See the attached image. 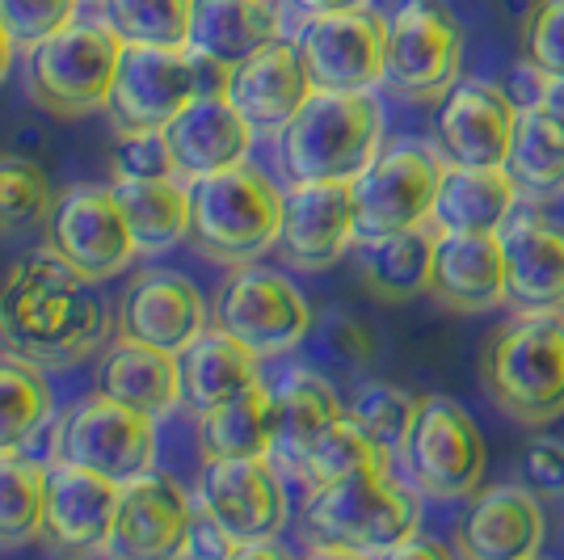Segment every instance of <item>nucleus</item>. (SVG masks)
I'll return each mask as SVG.
<instances>
[{
  "label": "nucleus",
  "instance_id": "1",
  "mask_svg": "<svg viewBox=\"0 0 564 560\" xmlns=\"http://www.w3.org/2000/svg\"><path fill=\"white\" fill-rule=\"evenodd\" d=\"M94 287L51 245L25 254L0 282V351L22 354L47 371L101 354L115 321Z\"/></svg>",
  "mask_w": 564,
  "mask_h": 560
},
{
  "label": "nucleus",
  "instance_id": "2",
  "mask_svg": "<svg viewBox=\"0 0 564 560\" xmlns=\"http://www.w3.org/2000/svg\"><path fill=\"white\" fill-rule=\"evenodd\" d=\"M422 497L392 476V464L358 467L304 497V536L329 557H392L417 531Z\"/></svg>",
  "mask_w": 564,
  "mask_h": 560
},
{
  "label": "nucleus",
  "instance_id": "3",
  "mask_svg": "<svg viewBox=\"0 0 564 560\" xmlns=\"http://www.w3.org/2000/svg\"><path fill=\"white\" fill-rule=\"evenodd\" d=\"M282 190L253 161L189 182V240L219 266H249L279 249Z\"/></svg>",
  "mask_w": 564,
  "mask_h": 560
},
{
  "label": "nucleus",
  "instance_id": "4",
  "mask_svg": "<svg viewBox=\"0 0 564 560\" xmlns=\"http://www.w3.org/2000/svg\"><path fill=\"white\" fill-rule=\"evenodd\" d=\"M480 379L518 426H547L564 413V312H514L485 346Z\"/></svg>",
  "mask_w": 564,
  "mask_h": 560
},
{
  "label": "nucleus",
  "instance_id": "5",
  "mask_svg": "<svg viewBox=\"0 0 564 560\" xmlns=\"http://www.w3.org/2000/svg\"><path fill=\"white\" fill-rule=\"evenodd\" d=\"M383 143V106L371 94L312 89L279 131V161L291 182H354Z\"/></svg>",
  "mask_w": 564,
  "mask_h": 560
},
{
  "label": "nucleus",
  "instance_id": "6",
  "mask_svg": "<svg viewBox=\"0 0 564 560\" xmlns=\"http://www.w3.org/2000/svg\"><path fill=\"white\" fill-rule=\"evenodd\" d=\"M224 64L198 60L189 47L122 43L106 115L118 131H165L198 94H228Z\"/></svg>",
  "mask_w": 564,
  "mask_h": 560
},
{
  "label": "nucleus",
  "instance_id": "7",
  "mask_svg": "<svg viewBox=\"0 0 564 560\" xmlns=\"http://www.w3.org/2000/svg\"><path fill=\"white\" fill-rule=\"evenodd\" d=\"M122 39L101 18H72L39 47L25 51V89L55 118L106 110Z\"/></svg>",
  "mask_w": 564,
  "mask_h": 560
},
{
  "label": "nucleus",
  "instance_id": "8",
  "mask_svg": "<svg viewBox=\"0 0 564 560\" xmlns=\"http://www.w3.org/2000/svg\"><path fill=\"white\" fill-rule=\"evenodd\" d=\"M51 464L85 467L122 485L156 467V418L94 392L51 421Z\"/></svg>",
  "mask_w": 564,
  "mask_h": 560
},
{
  "label": "nucleus",
  "instance_id": "9",
  "mask_svg": "<svg viewBox=\"0 0 564 560\" xmlns=\"http://www.w3.org/2000/svg\"><path fill=\"white\" fill-rule=\"evenodd\" d=\"M447 161L417 140H400L379 148L376 161L354 177V215H358V240L417 228L434 219V198L443 186Z\"/></svg>",
  "mask_w": 564,
  "mask_h": 560
},
{
  "label": "nucleus",
  "instance_id": "10",
  "mask_svg": "<svg viewBox=\"0 0 564 560\" xmlns=\"http://www.w3.org/2000/svg\"><path fill=\"white\" fill-rule=\"evenodd\" d=\"M215 325L240 337L261 358H282L307 342L312 308L300 287L270 266H232V274L215 291Z\"/></svg>",
  "mask_w": 564,
  "mask_h": 560
},
{
  "label": "nucleus",
  "instance_id": "11",
  "mask_svg": "<svg viewBox=\"0 0 564 560\" xmlns=\"http://www.w3.org/2000/svg\"><path fill=\"white\" fill-rule=\"evenodd\" d=\"M417 493L438 502L471 497L485 481V439L471 413L451 397H425L400 451Z\"/></svg>",
  "mask_w": 564,
  "mask_h": 560
},
{
  "label": "nucleus",
  "instance_id": "12",
  "mask_svg": "<svg viewBox=\"0 0 564 560\" xmlns=\"http://www.w3.org/2000/svg\"><path fill=\"white\" fill-rule=\"evenodd\" d=\"M464 68V30L438 0H409L388 22L383 80L400 97L438 101Z\"/></svg>",
  "mask_w": 564,
  "mask_h": 560
},
{
  "label": "nucleus",
  "instance_id": "13",
  "mask_svg": "<svg viewBox=\"0 0 564 560\" xmlns=\"http://www.w3.org/2000/svg\"><path fill=\"white\" fill-rule=\"evenodd\" d=\"M47 245L80 270L85 279L106 282L127 270L140 245L127 224V211L118 203L115 186H68L55 194L47 215Z\"/></svg>",
  "mask_w": 564,
  "mask_h": 560
},
{
  "label": "nucleus",
  "instance_id": "14",
  "mask_svg": "<svg viewBox=\"0 0 564 560\" xmlns=\"http://www.w3.org/2000/svg\"><path fill=\"white\" fill-rule=\"evenodd\" d=\"M194 502L245 548L258 539H274L286 527V485L282 467L270 455L249 460H203L194 481Z\"/></svg>",
  "mask_w": 564,
  "mask_h": 560
},
{
  "label": "nucleus",
  "instance_id": "15",
  "mask_svg": "<svg viewBox=\"0 0 564 560\" xmlns=\"http://www.w3.org/2000/svg\"><path fill=\"white\" fill-rule=\"evenodd\" d=\"M312 89L333 94H371L383 80L388 60V18L376 9H341L316 13L295 39Z\"/></svg>",
  "mask_w": 564,
  "mask_h": 560
},
{
  "label": "nucleus",
  "instance_id": "16",
  "mask_svg": "<svg viewBox=\"0 0 564 560\" xmlns=\"http://www.w3.org/2000/svg\"><path fill=\"white\" fill-rule=\"evenodd\" d=\"M207 321H212L207 300L182 270L148 266L140 274H131L127 287L118 291L115 337H127V342L182 354L207 329Z\"/></svg>",
  "mask_w": 564,
  "mask_h": 560
},
{
  "label": "nucleus",
  "instance_id": "17",
  "mask_svg": "<svg viewBox=\"0 0 564 560\" xmlns=\"http://www.w3.org/2000/svg\"><path fill=\"white\" fill-rule=\"evenodd\" d=\"M189 518H194V497L169 472L148 467V472L118 485L115 531H110L106 552L127 560L182 557Z\"/></svg>",
  "mask_w": 564,
  "mask_h": 560
},
{
  "label": "nucleus",
  "instance_id": "18",
  "mask_svg": "<svg viewBox=\"0 0 564 560\" xmlns=\"http://www.w3.org/2000/svg\"><path fill=\"white\" fill-rule=\"evenodd\" d=\"M358 240L350 182H291L282 194L279 249L295 270H329Z\"/></svg>",
  "mask_w": 564,
  "mask_h": 560
},
{
  "label": "nucleus",
  "instance_id": "19",
  "mask_svg": "<svg viewBox=\"0 0 564 560\" xmlns=\"http://www.w3.org/2000/svg\"><path fill=\"white\" fill-rule=\"evenodd\" d=\"M506 254V304L514 312L564 308V224L540 207H514L497 228Z\"/></svg>",
  "mask_w": 564,
  "mask_h": 560
},
{
  "label": "nucleus",
  "instance_id": "20",
  "mask_svg": "<svg viewBox=\"0 0 564 560\" xmlns=\"http://www.w3.org/2000/svg\"><path fill=\"white\" fill-rule=\"evenodd\" d=\"M161 136L169 143L177 177L198 182L207 173L249 161L258 127L236 110V101L228 94H198Z\"/></svg>",
  "mask_w": 564,
  "mask_h": 560
},
{
  "label": "nucleus",
  "instance_id": "21",
  "mask_svg": "<svg viewBox=\"0 0 564 560\" xmlns=\"http://www.w3.org/2000/svg\"><path fill=\"white\" fill-rule=\"evenodd\" d=\"M118 481L72 464H51L47 472V506H43V543L55 552H106L115 531Z\"/></svg>",
  "mask_w": 564,
  "mask_h": 560
},
{
  "label": "nucleus",
  "instance_id": "22",
  "mask_svg": "<svg viewBox=\"0 0 564 560\" xmlns=\"http://www.w3.org/2000/svg\"><path fill=\"white\" fill-rule=\"evenodd\" d=\"M518 110L514 101L501 94L497 85L485 80H455L438 106V143L443 157L455 164H471V169H497L510 157V140H514Z\"/></svg>",
  "mask_w": 564,
  "mask_h": 560
},
{
  "label": "nucleus",
  "instance_id": "23",
  "mask_svg": "<svg viewBox=\"0 0 564 560\" xmlns=\"http://www.w3.org/2000/svg\"><path fill=\"white\" fill-rule=\"evenodd\" d=\"M228 97L258 131L279 136L282 127L295 118V110L312 97V76L304 68L300 43L279 34L274 43H265L249 60H240L228 72Z\"/></svg>",
  "mask_w": 564,
  "mask_h": 560
},
{
  "label": "nucleus",
  "instance_id": "24",
  "mask_svg": "<svg viewBox=\"0 0 564 560\" xmlns=\"http://www.w3.org/2000/svg\"><path fill=\"white\" fill-rule=\"evenodd\" d=\"M270 460L282 467V476H300L307 451L337 418H346L333 384L316 367H286L270 384Z\"/></svg>",
  "mask_w": 564,
  "mask_h": 560
},
{
  "label": "nucleus",
  "instance_id": "25",
  "mask_svg": "<svg viewBox=\"0 0 564 560\" xmlns=\"http://www.w3.org/2000/svg\"><path fill=\"white\" fill-rule=\"evenodd\" d=\"M430 300L451 312H494L506 304V254L497 233H443L434 249Z\"/></svg>",
  "mask_w": 564,
  "mask_h": 560
},
{
  "label": "nucleus",
  "instance_id": "26",
  "mask_svg": "<svg viewBox=\"0 0 564 560\" xmlns=\"http://www.w3.org/2000/svg\"><path fill=\"white\" fill-rule=\"evenodd\" d=\"M543 543L540 497L522 485L476 493L464 523L455 527V548L468 560H531Z\"/></svg>",
  "mask_w": 564,
  "mask_h": 560
},
{
  "label": "nucleus",
  "instance_id": "27",
  "mask_svg": "<svg viewBox=\"0 0 564 560\" xmlns=\"http://www.w3.org/2000/svg\"><path fill=\"white\" fill-rule=\"evenodd\" d=\"M177 367H182V405L198 418L258 384L261 354L249 351L228 329L207 325L177 354Z\"/></svg>",
  "mask_w": 564,
  "mask_h": 560
},
{
  "label": "nucleus",
  "instance_id": "28",
  "mask_svg": "<svg viewBox=\"0 0 564 560\" xmlns=\"http://www.w3.org/2000/svg\"><path fill=\"white\" fill-rule=\"evenodd\" d=\"M97 392L110 400L140 409L148 418H165L182 400V367L177 354H165L143 342H127L118 337L115 346H106L101 367H97Z\"/></svg>",
  "mask_w": 564,
  "mask_h": 560
},
{
  "label": "nucleus",
  "instance_id": "29",
  "mask_svg": "<svg viewBox=\"0 0 564 560\" xmlns=\"http://www.w3.org/2000/svg\"><path fill=\"white\" fill-rule=\"evenodd\" d=\"M443 228L425 219L417 228L379 236V240H358V274L362 287L383 300V304H409L417 295H430V274H434V249H438Z\"/></svg>",
  "mask_w": 564,
  "mask_h": 560
},
{
  "label": "nucleus",
  "instance_id": "30",
  "mask_svg": "<svg viewBox=\"0 0 564 560\" xmlns=\"http://www.w3.org/2000/svg\"><path fill=\"white\" fill-rule=\"evenodd\" d=\"M279 34V9L270 0H194L186 47L198 60L236 68Z\"/></svg>",
  "mask_w": 564,
  "mask_h": 560
},
{
  "label": "nucleus",
  "instance_id": "31",
  "mask_svg": "<svg viewBox=\"0 0 564 560\" xmlns=\"http://www.w3.org/2000/svg\"><path fill=\"white\" fill-rule=\"evenodd\" d=\"M514 207L518 186L514 177L506 173V164L471 169V164L447 161L443 186H438V198H434V224L443 233H497Z\"/></svg>",
  "mask_w": 564,
  "mask_h": 560
},
{
  "label": "nucleus",
  "instance_id": "32",
  "mask_svg": "<svg viewBox=\"0 0 564 560\" xmlns=\"http://www.w3.org/2000/svg\"><path fill=\"white\" fill-rule=\"evenodd\" d=\"M115 194L135 233L140 257L169 254L189 236V182L169 177H115Z\"/></svg>",
  "mask_w": 564,
  "mask_h": 560
},
{
  "label": "nucleus",
  "instance_id": "33",
  "mask_svg": "<svg viewBox=\"0 0 564 560\" xmlns=\"http://www.w3.org/2000/svg\"><path fill=\"white\" fill-rule=\"evenodd\" d=\"M198 451L203 460H249V455H270V384L258 379L253 388H245L240 397L215 405L207 413H198Z\"/></svg>",
  "mask_w": 564,
  "mask_h": 560
},
{
  "label": "nucleus",
  "instance_id": "34",
  "mask_svg": "<svg viewBox=\"0 0 564 560\" xmlns=\"http://www.w3.org/2000/svg\"><path fill=\"white\" fill-rule=\"evenodd\" d=\"M506 173L514 177L518 194H535V198L564 194V118L543 110L540 101L518 110Z\"/></svg>",
  "mask_w": 564,
  "mask_h": 560
},
{
  "label": "nucleus",
  "instance_id": "35",
  "mask_svg": "<svg viewBox=\"0 0 564 560\" xmlns=\"http://www.w3.org/2000/svg\"><path fill=\"white\" fill-rule=\"evenodd\" d=\"M55 418L47 367L22 354L0 351V451H25Z\"/></svg>",
  "mask_w": 564,
  "mask_h": 560
},
{
  "label": "nucleus",
  "instance_id": "36",
  "mask_svg": "<svg viewBox=\"0 0 564 560\" xmlns=\"http://www.w3.org/2000/svg\"><path fill=\"white\" fill-rule=\"evenodd\" d=\"M47 467L22 451H0V548L43 536Z\"/></svg>",
  "mask_w": 564,
  "mask_h": 560
},
{
  "label": "nucleus",
  "instance_id": "37",
  "mask_svg": "<svg viewBox=\"0 0 564 560\" xmlns=\"http://www.w3.org/2000/svg\"><path fill=\"white\" fill-rule=\"evenodd\" d=\"M194 0H97V18L122 43L148 47H186Z\"/></svg>",
  "mask_w": 564,
  "mask_h": 560
},
{
  "label": "nucleus",
  "instance_id": "38",
  "mask_svg": "<svg viewBox=\"0 0 564 560\" xmlns=\"http://www.w3.org/2000/svg\"><path fill=\"white\" fill-rule=\"evenodd\" d=\"M417 409H422V397L404 392V388H397V384H367V388H358V397L350 400L346 418H350L354 426L383 451V455L400 460V451H404V443H409V430H413Z\"/></svg>",
  "mask_w": 564,
  "mask_h": 560
},
{
  "label": "nucleus",
  "instance_id": "39",
  "mask_svg": "<svg viewBox=\"0 0 564 560\" xmlns=\"http://www.w3.org/2000/svg\"><path fill=\"white\" fill-rule=\"evenodd\" d=\"M371 464H392V455H383L350 418H337L316 439V446L307 451L304 467H300V485L304 489H316V485H329L337 476H350L358 467H371Z\"/></svg>",
  "mask_w": 564,
  "mask_h": 560
},
{
  "label": "nucleus",
  "instance_id": "40",
  "mask_svg": "<svg viewBox=\"0 0 564 560\" xmlns=\"http://www.w3.org/2000/svg\"><path fill=\"white\" fill-rule=\"evenodd\" d=\"M55 207L47 169L13 152H0V233H25Z\"/></svg>",
  "mask_w": 564,
  "mask_h": 560
},
{
  "label": "nucleus",
  "instance_id": "41",
  "mask_svg": "<svg viewBox=\"0 0 564 560\" xmlns=\"http://www.w3.org/2000/svg\"><path fill=\"white\" fill-rule=\"evenodd\" d=\"M312 337V351L321 358L325 371L337 375H358L371 367L376 358V337L362 321H354L350 312H329L325 321H312L307 329Z\"/></svg>",
  "mask_w": 564,
  "mask_h": 560
},
{
  "label": "nucleus",
  "instance_id": "42",
  "mask_svg": "<svg viewBox=\"0 0 564 560\" xmlns=\"http://www.w3.org/2000/svg\"><path fill=\"white\" fill-rule=\"evenodd\" d=\"M76 4L80 0H0V25L9 30L13 47L30 51L64 30L76 18Z\"/></svg>",
  "mask_w": 564,
  "mask_h": 560
},
{
  "label": "nucleus",
  "instance_id": "43",
  "mask_svg": "<svg viewBox=\"0 0 564 560\" xmlns=\"http://www.w3.org/2000/svg\"><path fill=\"white\" fill-rule=\"evenodd\" d=\"M527 60L535 72H556L564 76V0H540L522 30Z\"/></svg>",
  "mask_w": 564,
  "mask_h": 560
},
{
  "label": "nucleus",
  "instance_id": "44",
  "mask_svg": "<svg viewBox=\"0 0 564 560\" xmlns=\"http://www.w3.org/2000/svg\"><path fill=\"white\" fill-rule=\"evenodd\" d=\"M518 485L540 502H564V439H535L518 455Z\"/></svg>",
  "mask_w": 564,
  "mask_h": 560
},
{
  "label": "nucleus",
  "instance_id": "45",
  "mask_svg": "<svg viewBox=\"0 0 564 560\" xmlns=\"http://www.w3.org/2000/svg\"><path fill=\"white\" fill-rule=\"evenodd\" d=\"M177 173L161 131H118L115 177H169Z\"/></svg>",
  "mask_w": 564,
  "mask_h": 560
},
{
  "label": "nucleus",
  "instance_id": "46",
  "mask_svg": "<svg viewBox=\"0 0 564 560\" xmlns=\"http://www.w3.org/2000/svg\"><path fill=\"white\" fill-rule=\"evenodd\" d=\"M240 552V543H236L219 523H215L212 514L203 510L198 502H194V518H189V536H186V548H182V557H198V560H228Z\"/></svg>",
  "mask_w": 564,
  "mask_h": 560
},
{
  "label": "nucleus",
  "instance_id": "47",
  "mask_svg": "<svg viewBox=\"0 0 564 560\" xmlns=\"http://www.w3.org/2000/svg\"><path fill=\"white\" fill-rule=\"evenodd\" d=\"M540 101L543 110H552L556 118H564V76H556V72H540Z\"/></svg>",
  "mask_w": 564,
  "mask_h": 560
},
{
  "label": "nucleus",
  "instance_id": "48",
  "mask_svg": "<svg viewBox=\"0 0 564 560\" xmlns=\"http://www.w3.org/2000/svg\"><path fill=\"white\" fill-rule=\"evenodd\" d=\"M392 557H438V560H447L451 552L443 548V543H434V539H417V531H413L404 543L392 548Z\"/></svg>",
  "mask_w": 564,
  "mask_h": 560
},
{
  "label": "nucleus",
  "instance_id": "49",
  "mask_svg": "<svg viewBox=\"0 0 564 560\" xmlns=\"http://www.w3.org/2000/svg\"><path fill=\"white\" fill-rule=\"evenodd\" d=\"M300 9H304L307 18H316V13H341V9H362L367 0H295Z\"/></svg>",
  "mask_w": 564,
  "mask_h": 560
},
{
  "label": "nucleus",
  "instance_id": "50",
  "mask_svg": "<svg viewBox=\"0 0 564 560\" xmlns=\"http://www.w3.org/2000/svg\"><path fill=\"white\" fill-rule=\"evenodd\" d=\"M13 39H9V30L0 25V89H4V80H9V68H13Z\"/></svg>",
  "mask_w": 564,
  "mask_h": 560
},
{
  "label": "nucleus",
  "instance_id": "51",
  "mask_svg": "<svg viewBox=\"0 0 564 560\" xmlns=\"http://www.w3.org/2000/svg\"><path fill=\"white\" fill-rule=\"evenodd\" d=\"M561 506H564V502H561Z\"/></svg>",
  "mask_w": 564,
  "mask_h": 560
}]
</instances>
